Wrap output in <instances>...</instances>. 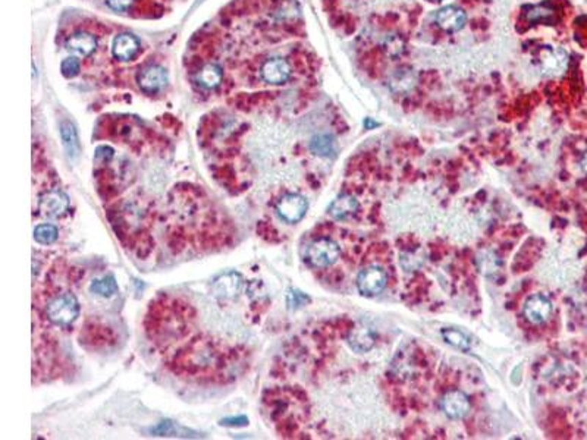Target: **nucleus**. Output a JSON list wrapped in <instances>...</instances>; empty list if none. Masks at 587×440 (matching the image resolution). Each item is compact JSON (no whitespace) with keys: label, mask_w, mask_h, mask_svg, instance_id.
<instances>
[{"label":"nucleus","mask_w":587,"mask_h":440,"mask_svg":"<svg viewBox=\"0 0 587 440\" xmlns=\"http://www.w3.org/2000/svg\"><path fill=\"white\" fill-rule=\"evenodd\" d=\"M236 352L223 347L209 337H195L181 348L172 360V370L191 379H209L223 376V370L234 364Z\"/></svg>","instance_id":"f257e3e1"},{"label":"nucleus","mask_w":587,"mask_h":440,"mask_svg":"<svg viewBox=\"0 0 587 440\" xmlns=\"http://www.w3.org/2000/svg\"><path fill=\"white\" fill-rule=\"evenodd\" d=\"M194 323V310L188 302L169 295L150 302L146 316V332L158 347H169L187 338Z\"/></svg>","instance_id":"f03ea898"},{"label":"nucleus","mask_w":587,"mask_h":440,"mask_svg":"<svg viewBox=\"0 0 587 440\" xmlns=\"http://www.w3.org/2000/svg\"><path fill=\"white\" fill-rule=\"evenodd\" d=\"M79 301L72 292L55 297L46 307V317L58 328H69L79 316Z\"/></svg>","instance_id":"7ed1b4c3"},{"label":"nucleus","mask_w":587,"mask_h":440,"mask_svg":"<svg viewBox=\"0 0 587 440\" xmlns=\"http://www.w3.org/2000/svg\"><path fill=\"white\" fill-rule=\"evenodd\" d=\"M339 256H341V248L331 238H319L307 247L305 258L308 265L316 269H326L335 265Z\"/></svg>","instance_id":"20e7f679"},{"label":"nucleus","mask_w":587,"mask_h":440,"mask_svg":"<svg viewBox=\"0 0 587 440\" xmlns=\"http://www.w3.org/2000/svg\"><path fill=\"white\" fill-rule=\"evenodd\" d=\"M275 210L284 222L291 225L298 223L300 220H303V217L308 210V201L307 198L301 194L290 193L282 195L279 200H277Z\"/></svg>","instance_id":"39448f33"},{"label":"nucleus","mask_w":587,"mask_h":440,"mask_svg":"<svg viewBox=\"0 0 587 440\" xmlns=\"http://www.w3.org/2000/svg\"><path fill=\"white\" fill-rule=\"evenodd\" d=\"M355 285L363 297L372 298L385 291L388 285V276L385 270L380 269L379 266H369L360 271Z\"/></svg>","instance_id":"423d86ee"},{"label":"nucleus","mask_w":587,"mask_h":440,"mask_svg":"<svg viewBox=\"0 0 587 440\" xmlns=\"http://www.w3.org/2000/svg\"><path fill=\"white\" fill-rule=\"evenodd\" d=\"M244 288V278L238 271H226L213 280L212 293L221 302H229L240 297Z\"/></svg>","instance_id":"0eeeda50"},{"label":"nucleus","mask_w":587,"mask_h":440,"mask_svg":"<svg viewBox=\"0 0 587 440\" xmlns=\"http://www.w3.org/2000/svg\"><path fill=\"white\" fill-rule=\"evenodd\" d=\"M69 210V197L62 190H49L38 200V212L41 216L56 219L66 215Z\"/></svg>","instance_id":"6e6552de"},{"label":"nucleus","mask_w":587,"mask_h":440,"mask_svg":"<svg viewBox=\"0 0 587 440\" xmlns=\"http://www.w3.org/2000/svg\"><path fill=\"white\" fill-rule=\"evenodd\" d=\"M440 406L442 411H444L451 420H461V418H464L470 413L471 404L469 396L464 392L449 391L442 398Z\"/></svg>","instance_id":"1a4fd4ad"},{"label":"nucleus","mask_w":587,"mask_h":440,"mask_svg":"<svg viewBox=\"0 0 587 440\" xmlns=\"http://www.w3.org/2000/svg\"><path fill=\"white\" fill-rule=\"evenodd\" d=\"M569 56L562 49L547 47L540 51L539 65L545 75H560L567 68Z\"/></svg>","instance_id":"9d476101"},{"label":"nucleus","mask_w":587,"mask_h":440,"mask_svg":"<svg viewBox=\"0 0 587 440\" xmlns=\"http://www.w3.org/2000/svg\"><path fill=\"white\" fill-rule=\"evenodd\" d=\"M524 317L533 324H542L547 321L552 313V302L545 295H532L524 304Z\"/></svg>","instance_id":"9b49d317"},{"label":"nucleus","mask_w":587,"mask_h":440,"mask_svg":"<svg viewBox=\"0 0 587 440\" xmlns=\"http://www.w3.org/2000/svg\"><path fill=\"white\" fill-rule=\"evenodd\" d=\"M262 77L266 82L279 86L291 77V66L284 58H271L262 65Z\"/></svg>","instance_id":"f8f14e48"},{"label":"nucleus","mask_w":587,"mask_h":440,"mask_svg":"<svg viewBox=\"0 0 587 440\" xmlns=\"http://www.w3.org/2000/svg\"><path fill=\"white\" fill-rule=\"evenodd\" d=\"M168 72L162 66H150L144 69L138 77L140 88L147 94H156L166 87Z\"/></svg>","instance_id":"ddd939ff"},{"label":"nucleus","mask_w":587,"mask_h":440,"mask_svg":"<svg viewBox=\"0 0 587 440\" xmlns=\"http://www.w3.org/2000/svg\"><path fill=\"white\" fill-rule=\"evenodd\" d=\"M436 21L442 29H445L447 33H457L467 23V15L464 10L458 6H445L442 8L438 15Z\"/></svg>","instance_id":"4468645a"},{"label":"nucleus","mask_w":587,"mask_h":440,"mask_svg":"<svg viewBox=\"0 0 587 440\" xmlns=\"http://www.w3.org/2000/svg\"><path fill=\"white\" fill-rule=\"evenodd\" d=\"M347 342L349 345V348H351L354 352L364 354L375 347L376 333L364 326L354 328L351 332H349Z\"/></svg>","instance_id":"2eb2a0df"},{"label":"nucleus","mask_w":587,"mask_h":440,"mask_svg":"<svg viewBox=\"0 0 587 440\" xmlns=\"http://www.w3.org/2000/svg\"><path fill=\"white\" fill-rule=\"evenodd\" d=\"M140 43L138 40L131 34H121L113 40L112 53L121 62H128L138 53Z\"/></svg>","instance_id":"dca6fc26"},{"label":"nucleus","mask_w":587,"mask_h":440,"mask_svg":"<svg viewBox=\"0 0 587 440\" xmlns=\"http://www.w3.org/2000/svg\"><path fill=\"white\" fill-rule=\"evenodd\" d=\"M358 201L355 200V197L348 195V194H342L336 197L335 200L332 201V204L329 206V213L335 219V220H345L348 217H351L353 215H355L358 212Z\"/></svg>","instance_id":"f3484780"},{"label":"nucleus","mask_w":587,"mask_h":440,"mask_svg":"<svg viewBox=\"0 0 587 440\" xmlns=\"http://www.w3.org/2000/svg\"><path fill=\"white\" fill-rule=\"evenodd\" d=\"M60 138L69 159H77L81 153V144L75 125L69 121L60 122Z\"/></svg>","instance_id":"a211bd4d"},{"label":"nucleus","mask_w":587,"mask_h":440,"mask_svg":"<svg viewBox=\"0 0 587 440\" xmlns=\"http://www.w3.org/2000/svg\"><path fill=\"white\" fill-rule=\"evenodd\" d=\"M96 47H97L96 37L87 33H77L74 36H71L66 41V49L74 51L75 55L82 58L90 56L92 51L96 50Z\"/></svg>","instance_id":"6ab92c4d"},{"label":"nucleus","mask_w":587,"mask_h":440,"mask_svg":"<svg viewBox=\"0 0 587 440\" xmlns=\"http://www.w3.org/2000/svg\"><path fill=\"white\" fill-rule=\"evenodd\" d=\"M110 330L108 328H100L97 324H87L84 330L81 332V343L91 345L92 348L106 347V343L110 342Z\"/></svg>","instance_id":"aec40b11"},{"label":"nucleus","mask_w":587,"mask_h":440,"mask_svg":"<svg viewBox=\"0 0 587 440\" xmlns=\"http://www.w3.org/2000/svg\"><path fill=\"white\" fill-rule=\"evenodd\" d=\"M416 73L410 69H399L397 71L389 81V87L395 94H408L414 90L416 87Z\"/></svg>","instance_id":"412c9836"},{"label":"nucleus","mask_w":587,"mask_h":440,"mask_svg":"<svg viewBox=\"0 0 587 440\" xmlns=\"http://www.w3.org/2000/svg\"><path fill=\"white\" fill-rule=\"evenodd\" d=\"M310 150L316 156L327 157V159H331V157L336 156L338 145H336V141L332 135L321 134V135H316V137L310 141Z\"/></svg>","instance_id":"4be33fe9"},{"label":"nucleus","mask_w":587,"mask_h":440,"mask_svg":"<svg viewBox=\"0 0 587 440\" xmlns=\"http://www.w3.org/2000/svg\"><path fill=\"white\" fill-rule=\"evenodd\" d=\"M223 78V71L219 65L216 64H208L204 65L199 73H197V82L203 88H216L222 82Z\"/></svg>","instance_id":"5701e85b"},{"label":"nucleus","mask_w":587,"mask_h":440,"mask_svg":"<svg viewBox=\"0 0 587 440\" xmlns=\"http://www.w3.org/2000/svg\"><path fill=\"white\" fill-rule=\"evenodd\" d=\"M150 433L154 436H178V437H199V433H195L188 428H184L171 420H164L159 423L156 427H153Z\"/></svg>","instance_id":"b1692460"},{"label":"nucleus","mask_w":587,"mask_h":440,"mask_svg":"<svg viewBox=\"0 0 587 440\" xmlns=\"http://www.w3.org/2000/svg\"><path fill=\"white\" fill-rule=\"evenodd\" d=\"M90 291L92 293H96V295H99V297L110 298V297L115 295V293H118L119 288H118V284H116V279L115 278H113V276H105V278H101V279L92 280L91 285H90Z\"/></svg>","instance_id":"393cba45"},{"label":"nucleus","mask_w":587,"mask_h":440,"mask_svg":"<svg viewBox=\"0 0 587 440\" xmlns=\"http://www.w3.org/2000/svg\"><path fill=\"white\" fill-rule=\"evenodd\" d=\"M59 236V229L51 223H41L34 229V239L36 243L41 245L53 244Z\"/></svg>","instance_id":"a878e982"},{"label":"nucleus","mask_w":587,"mask_h":440,"mask_svg":"<svg viewBox=\"0 0 587 440\" xmlns=\"http://www.w3.org/2000/svg\"><path fill=\"white\" fill-rule=\"evenodd\" d=\"M442 338L452 347H455L462 351L470 350V339L466 337L464 333L455 330V329H444L442 330Z\"/></svg>","instance_id":"bb28decb"},{"label":"nucleus","mask_w":587,"mask_h":440,"mask_svg":"<svg viewBox=\"0 0 587 440\" xmlns=\"http://www.w3.org/2000/svg\"><path fill=\"white\" fill-rule=\"evenodd\" d=\"M310 297L307 295V293L298 291V289H290V292L286 293V306L290 310H298L304 306H307L308 302H310Z\"/></svg>","instance_id":"cd10ccee"},{"label":"nucleus","mask_w":587,"mask_h":440,"mask_svg":"<svg viewBox=\"0 0 587 440\" xmlns=\"http://www.w3.org/2000/svg\"><path fill=\"white\" fill-rule=\"evenodd\" d=\"M113 157H115V151H113L112 147L109 145H100L96 149V154H95V162L99 166H108Z\"/></svg>","instance_id":"c85d7f7f"},{"label":"nucleus","mask_w":587,"mask_h":440,"mask_svg":"<svg viewBox=\"0 0 587 440\" xmlns=\"http://www.w3.org/2000/svg\"><path fill=\"white\" fill-rule=\"evenodd\" d=\"M79 68H81V65H79V60L77 58H68L62 62V65H60L62 75H64L65 78H74L75 75H78Z\"/></svg>","instance_id":"c756f323"},{"label":"nucleus","mask_w":587,"mask_h":440,"mask_svg":"<svg viewBox=\"0 0 587 440\" xmlns=\"http://www.w3.org/2000/svg\"><path fill=\"white\" fill-rule=\"evenodd\" d=\"M552 14V10L543 6H533L530 8L529 12H526V16L532 23H542V21H548Z\"/></svg>","instance_id":"7c9ffc66"},{"label":"nucleus","mask_w":587,"mask_h":440,"mask_svg":"<svg viewBox=\"0 0 587 440\" xmlns=\"http://www.w3.org/2000/svg\"><path fill=\"white\" fill-rule=\"evenodd\" d=\"M219 424L225 426V427H245V426H249V418H247L245 415L228 417V418H223V420H221Z\"/></svg>","instance_id":"2f4dec72"},{"label":"nucleus","mask_w":587,"mask_h":440,"mask_svg":"<svg viewBox=\"0 0 587 440\" xmlns=\"http://www.w3.org/2000/svg\"><path fill=\"white\" fill-rule=\"evenodd\" d=\"M404 46V43H403V40H401L399 37H397V36H392V37H388V41H386V49L389 50V53L390 55H398V53H401V51H403V47Z\"/></svg>","instance_id":"473e14b6"},{"label":"nucleus","mask_w":587,"mask_h":440,"mask_svg":"<svg viewBox=\"0 0 587 440\" xmlns=\"http://www.w3.org/2000/svg\"><path fill=\"white\" fill-rule=\"evenodd\" d=\"M134 0H106V3L110 9L116 10V12H123V10L129 9Z\"/></svg>","instance_id":"72a5a7b5"},{"label":"nucleus","mask_w":587,"mask_h":440,"mask_svg":"<svg viewBox=\"0 0 587 440\" xmlns=\"http://www.w3.org/2000/svg\"><path fill=\"white\" fill-rule=\"evenodd\" d=\"M580 166H582V169L587 173V153H584V156L582 157V160H580Z\"/></svg>","instance_id":"f704fd0d"},{"label":"nucleus","mask_w":587,"mask_h":440,"mask_svg":"<svg viewBox=\"0 0 587 440\" xmlns=\"http://www.w3.org/2000/svg\"><path fill=\"white\" fill-rule=\"evenodd\" d=\"M201 2H203V0H197V3H195V5H199V3H201Z\"/></svg>","instance_id":"c9c22d12"}]
</instances>
